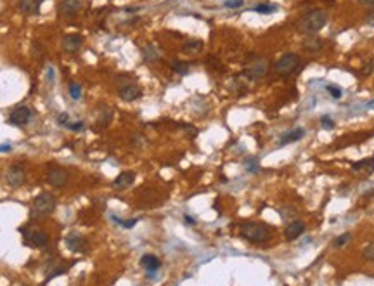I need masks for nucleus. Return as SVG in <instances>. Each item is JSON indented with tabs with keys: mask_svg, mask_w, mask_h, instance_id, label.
Returning <instances> with one entry per match:
<instances>
[{
	"mask_svg": "<svg viewBox=\"0 0 374 286\" xmlns=\"http://www.w3.org/2000/svg\"><path fill=\"white\" fill-rule=\"evenodd\" d=\"M26 179V172L19 163H14L7 169V173H5V180L11 187H21L23 182Z\"/></svg>",
	"mask_w": 374,
	"mask_h": 286,
	"instance_id": "nucleus-9",
	"label": "nucleus"
},
{
	"mask_svg": "<svg viewBox=\"0 0 374 286\" xmlns=\"http://www.w3.org/2000/svg\"><path fill=\"white\" fill-rule=\"evenodd\" d=\"M111 120H113V111L109 110V108H106V106H103L99 110V114H97V118H96V123H97V127H107V125L111 123Z\"/></svg>",
	"mask_w": 374,
	"mask_h": 286,
	"instance_id": "nucleus-21",
	"label": "nucleus"
},
{
	"mask_svg": "<svg viewBox=\"0 0 374 286\" xmlns=\"http://www.w3.org/2000/svg\"><path fill=\"white\" fill-rule=\"evenodd\" d=\"M301 68V57L298 54H294V52H286V54H283L281 57H279V61L275 62V73L281 75V77L288 78L291 77V75H294L298 70Z\"/></svg>",
	"mask_w": 374,
	"mask_h": 286,
	"instance_id": "nucleus-4",
	"label": "nucleus"
},
{
	"mask_svg": "<svg viewBox=\"0 0 374 286\" xmlns=\"http://www.w3.org/2000/svg\"><path fill=\"white\" fill-rule=\"evenodd\" d=\"M113 220H114V222H118V224H120L121 228H125V229H132L134 226L137 224V219H132V220H121V219H118V217L113 215Z\"/></svg>",
	"mask_w": 374,
	"mask_h": 286,
	"instance_id": "nucleus-27",
	"label": "nucleus"
},
{
	"mask_svg": "<svg viewBox=\"0 0 374 286\" xmlns=\"http://www.w3.org/2000/svg\"><path fill=\"white\" fill-rule=\"evenodd\" d=\"M55 206H57L55 196L52 193H42L31 201V208H29L31 219H45L54 212Z\"/></svg>",
	"mask_w": 374,
	"mask_h": 286,
	"instance_id": "nucleus-2",
	"label": "nucleus"
},
{
	"mask_svg": "<svg viewBox=\"0 0 374 286\" xmlns=\"http://www.w3.org/2000/svg\"><path fill=\"white\" fill-rule=\"evenodd\" d=\"M305 136V130L303 129H294V130H290V132L284 134L281 139H279V146H286V144H291V143H296V141H301Z\"/></svg>",
	"mask_w": 374,
	"mask_h": 286,
	"instance_id": "nucleus-18",
	"label": "nucleus"
},
{
	"mask_svg": "<svg viewBox=\"0 0 374 286\" xmlns=\"http://www.w3.org/2000/svg\"><path fill=\"white\" fill-rule=\"evenodd\" d=\"M66 246L70 252L73 253H87L88 252V243L83 236L77 234V232H71V234L66 236Z\"/></svg>",
	"mask_w": 374,
	"mask_h": 286,
	"instance_id": "nucleus-10",
	"label": "nucleus"
},
{
	"mask_svg": "<svg viewBox=\"0 0 374 286\" xmlns=\"http://www.w3.org/2000/svg\"><path fill=\"white\" fill-rule=\"evenodd\" d=\"M239 234L251 243H265L270 239L272 231L268 226L260 224V222H244L239 228Z\"/></svg>",
	"mask_w": 374,
	"mask_h": 286,
	"instance_id": "nucleus-3",
	"label": "nucleus"
},
{
	"mask_svg": "<svg viewBox=\"0 0 374 286\" xmlns=\"http://www.w3.org/2000/svg\"><path fill=\"white\" fill-rule=\"evenodd\" d=\"M172 70L175 71L177 75H182L184 77V75L189 73V64H186V62H182V61H177L175 59V61L172 62Z\"/></svg>",
	"mask_w": 374,
	"mask_h": 286,
	"instance_id": "nucleus-24",
	"label": "nucleus"
},
{
	"mask_svg": "<svg viewBox=\"0 0 374 286\" xmlns=\"http://www.w3.org/2000/svg\"><path fill=\"white\" fill-rule=\"evenodd\" d=\"M352 239V234L350 232H343L341 236H338V238H334V241H333V246L334 248H341V246H345L347 243Z\"/></svg>",
	"mask_w": 374,
	"mask_h": 286,
	"instance_id": "nucleus-25",
	"label": "nucleus"
},
{
	"mask_svg": "<svg viewBox=\"0 0 374 286\" xmlns=\"http://www.w3.org/2000/svg\"><path fill=\"white\" fill-rule=\"evenodd\" d=\"M38 2H44V0H38Z\"/></svg>",
	"mask_w": 374,
	"mask_h": 286,
	"instance_id": "nucleus-38",
	"label": "nucleus"
},
{
	"mask_svg": "<svg viewBox=\"0 0 374 286\" xmlns=\"http://www.w3.org/2000/svg\"><path fill=\"white\" fill-rule=\"evenodd\" d=\"M81 45H83V37H81V35H77V33L66 35V37L61 40L62 51L68 52V54H75V52H78Z\"/></svg>",
	"mask_w": 374,
	"mask_h": 286,
	"instance_id": "nucleus-11",
	"label": "nucleus"
},
{
	"mask_svg": "<svg viewBox=\"0 0 374 286\" xmlns=\"http://www.w3.org/2000/svg\"><path fill=\"white\" fill-rule=\"evenodd\" d=\"M11 149H12L11 144H2V146H0V153H7V151H11Z\"/></svg>",
	"mask_w": 374,
	"mask_h": 286,
	"instance_id": "nucleus-35",
	"label": "nucleus"
},
{
	"mask_svg": "<svg viewBox=\"0 0 374 286\" xmlns=\"http://www.w3.org/2000/svg\"><path fill=\"white\" fill-rule=\"evenodd\" d=\"M242 5V0H225L224 2V7L227 9H238Z\"/></svg>",
	"mask_w": 374,
	"mask_h": 286,
	"instance_id": "nucleus-30",
	"label": "nucleus"
},
{
	"mask_svg": "<svg viewBox=\"0 0 374 286\" xmlns=\"http://www.w3.org/2000/svg\"><path fill=\"white\" fill-rule=\"evenodd\" d=\"M21 232L25 243L31 248H45L49 245V234L42 229L33 228V226H26V228L21 229Z\"/></svg>",
	"mask_w": 374,
	"mask_h": 286,
	"instance_id": "nucleus-6",
	"label": "nucleus"
},
{
	"mask_svg": "<svg viewBox=\"0 0 374 286\" xmlns=\"http://www.w3.org/2000/svg\"><path fill=\"white\" fill-rule=\"evenodd\" d=\"M184 219H186V222H187V224H196V220L192 219L191 215H186V217H184Z\"/></svg>",
	"mask_w": 374,
	"mask_h": 286,
	"instance_id": "nucleus-37",
	"label": "nucleus"
},
{
	"mask_svg": "<svg viewBox=\"0 0 374 286\" xmlns=\"http://www.w3.org/2000/svg\"><path fill=\"white\" fill-rule=\"evenodd\" d=\"M352 170L355 172H366L367 175L374 172V158H364L360 162H355L352 163Z\"/></svg>",
	"mask_w": 374,
	"mask_h": 286,
	"instance_id": "nucleus-19",
	"label": "nucleus"
},
{
	"mask_svg": "<svg viewBox=\"0 0 374 286\" xmlns=\"http://www.w3.org/2000/svg\"><path fill=\"white\" fill-rule=\"evenodd\" d=\"M70 180V173L62 167H51L47 172V182L54 187H64Z\"/></svg>",
	"mask_w": 374,
	"mask_h": 286,
	"instance_id": "nucleus-8",
	"label": "nucleus"
},
{
	"mask_svg": "<svg viewBox=\"0 0 374 286\" xmlns=\"http://www.w3.org/2000/svg\"><path fill=\"white\" fill-rule=\"evenodd\" d=\"M327 92H329L331 95H333L334 99H340L341 95H343V90H341L338 85H327Z\"/></svg>",
	"mask_w": 374,
	"mask_h": 286,
	"instance_id": "nucleus-29",
	"label": "nucleus"
},
{
	"mask_svg": "<svg viewBox=\"0 0 374 286\" xmlns=\"http://www.w3.org/2000/svg\"><path fill=\"white\" fill-rule=\"evenodd\" d=\"M322 47L324 42L319 37H316V35H308L303 40V51H307L308 54H317V52L322 51Z\"/></svg>",
	"mask_w": 374,
	"mask_h": 286,
	"instance_id": "nucleus-17",
	"label": "nucleus"
},
{
	"mask_svg": "<svg viewBox=\"0 0 374 286\" xmlns=\"http://www.w3.org/2000/svg\"><path fill=\"white\" fill-rule=\"evenodd\" d=\"M134 180H135V172L127 170V172H121L120 175L113 180V187L114 189H127V187L132 186Z\"/></svg>",
	"mask_w": 374,
	"mask_h": 286,
	"instance_id": "nucleus-16",
	"label": "nucleus"
},
{
	"mask_svg": "<svg viewBox=\"0 0 374 286\" xmlns=\"http://www.w3.org/2000/svg\"><path fill=\"white\" fill-rule=\"evenodd\" d=\"M277 9L279 7L275 4H258L253 11L258 14H274V12H277Z\"/></svg>",
	"mask_w": 374,
	"mask_h": 286,
	"instance_id": "nucleus-23",
	"label": "nucleus"
},
{
	"mask_svg": "<svg viewBox=\"0 0 374 286\" xmlns=\"http://www.w3.org/2000/svg\"><path fill=\"white\" fill-rule=\"evenodd\" d=\"M203 49V42L201 40H189L186 45H184V52L186 54H198Z\"/></svg>",
	"mask_w": 374,
	"mask_h": 286,
	"instance_id": "nucleus-22",
	"label": "nucleus"
},
{
	"mask_svg": "<svg viewBox=\"0 0 374 286\" xmlns=\"http://www.w3.org/2000/svg\"><path fill=\"white\" fill-rule=\"evenodd\" d=\"M321 125H322L324 129H334V120H331L329 116H322L321 118Z\"/></svg>",
	"mask_w": 374,
	"mask_h": 286,
	"instance_id": "nucleus-31",
	"label": "nucleus"
},
{
	"mask_svg": "<svg viewBox=\"0 0 374 286\" xmlns=\"http://www.w3.org/2000/svg\"><path fill=\"white\" fill-rule=\"evenodd\" d=\"M327 19L329 18H327V12L324 9H314V11H310L300 19L298 28H300L301 33L314 35L327 25Z\"/></svg>",
	"mask_w": 374,
	"mask_h": 286,
	"instance_id": "nucleus-1",
	"label": "nucleus"
},
{
	"mask_svg": "<svg viewBox=\"0 0 374 286\" xmlns=\"http://www.w3.org/2000/svg\"><path fill=\"white\" fill-rule=\"evenodd\" d=\"M140 265H142L144 271L147 272V276L153 278V276L156 274V271L160 269V265H161V262H160V258L156 257V255H153V253H146V255L140 258Z\"/></svg>",
	"mask_w": 374,
	"mask_h": 286,
	"instance_id": "nucleus-13",
	"label": "nucleus"
},
{
	"mask_svg": "<svg viewBox=\"0 0 374 286\" xmlns=\"http://www.w3.org/2000/svg\"><path fill=\"white\" fill-rule=\"evenodd\" d=\"M68 129H71L73 132H81L83 130V121H77V123H68Z\"/></svg>",
	"mask_w": 374,
	"mask_h": 286,
	"instance_id": "nucleus-32",
	"label": "nucleus"
},
{
	"mask_svg": "<svg viewBox=\"0 0 374 286\" xmlns=\"http://www.w3.org/2000/svg\"><path fill=\"white\" fill-rule=\"evenodd\" d=\"M118 94H120V97L123 101H135L139 99L140 95H142V90H140L139 85L135 84H127V85H121L120 90H118Z\"/></svg>",
	"mask_w": 374,
	"mask_h": 286,
	"instance_id": "nucleus-14",
	"label": "nucleus"
},
{
	"mask_svg": "<svg viewBox=\"0 0 374 286\" xmlns=\"http://www.w3.org/2000/svg\"><path fill=\"white\" fill-rule=\"evenodd\" d=\"M246 167H248V169L251 170V172H253V173H257L258 165H257V162H255V160H253V162H246Z\"/></svg>",
	"mask_w": 374,
	"mask_h": 286,
	"instance_id": "nucleus-33",
	"label": "nucleus"
},
{
	"mask_svg": "<svg viewBox=\"0 0 374 286\" xmlns=\"http://www.w3.org/2000/svg\"><path fill=\"white\" fill-rule=\"evenodd\" d=\"M81 9V0H61L59 4V14L61 16H75Z\"/></svg>",
	"mask_w": 374,
	"mask_h": 286,
	"instance_id": "nucleus-15",
	"label": "nucleus"
},
{
	"mask_svg": "<svg viewBox=\"0 0 374 286\" xmlns=\"http://www.w3.org/2000/svg\"><path fill=\"white\" fill-rule=\"evenodd\" d=\"M366 23H367L369 26H374V9L369 12V14L366 16Z\"/></svg>",
	"mask_w": 374,
	"mask_h": 286,
	"instance_id": "nucleus-34",
	"label": "nucleus"
},
{
	"mask_svg": "<svg viewBox=\"0 0 374 286\" xmlns=\"http://www.w3.org/2000/svg\"><path fill=\"white\" fill-rule=\"evenodd\" d=\"M244 77L251 82H258L268 73V61L260 56H255L253 59H249L244 64Z\"/></svg>",
	"mask_w": 374,
	"mask_h": 286,
	"instance_id": "nucleus-5",
	"label": "nucleus"
},
{
	"mask_svg": "<svg viewBox=\"0 0 374 286\" xmlns=\"http://www.w3.org/2000/svg\"><path fill=\"white\" fill-rule=\"evenodd\" d=\"M31 118H33V111L28 106H18L9 114V123L14 125V127H25L31 121Z\"/></svg>",
	"mask_w": 374,
	"mask_h": 286,
	"instance_id": "nucleus-7",
	"label": "nucleus"
},
{
	"mask_svg": "<svg viewBox=\"0 0 374 286\" xmlns=\"http://www.w3.org/2000/svg\"><path fill=\"white\" fill-rule=\"evenodd\" d=\"M305 232V222L303 220H291L284 229V238L286 241H294Z\"/></svg>",
	"mask_w": 374,
	"mask_h": 286,
	"instance_id": "nucleus-12",
	"label": "nucleus"
},
{
	"mask_svg": "<svg viewBox=\"0 0 374 286\" xmlns=\"http://www.w3.org/2000/svg\"><path fill=\"white\" fill-rule=\"evenodd\" d=\"M68 90H70V95L73 97L75 101H78V99L81 97V87H80L78 84H71Z\"/></svg>",
	"mask_w": 374,
	"mask_h": 286,
	"instance_id": "nucleus-28",
	"label": "nucleus"
},
{
	"mask_svg": "<svg viewBox=\"0 0 374 286\" xmlns=\"http://www.w3.org/2000/svg\"><path fill=\"white\" fill-rule=\"evenodd\" d=\"M359 4L366 5V7H371V5H374V0H359Z\"/></svg>",
	"mask_w": 374,
	"mask_h": 286,
	"instance_id": "nucleus-36",
	"label": "nucleus"
},
{
	"mask_svg": "<svg viewBox=\"0 0 374 286\" xmlns=\"http://www.w3.org/2000/svg\"><path fill=\"white\" fill-rule=\"evenodd\" d=\"M40 2L38 0H18V9L23 14H35L38 12Z\"/></svg>",
	"mask_w": 374,
	"mask_h": 286,
	"instance_id": "nucleus-20",
	"label": "nucleus"
},
{
	"mask_svg": "<svg viewBox=\"0 0 374 286\" xmlns=\"http://www.w3.org/2000/svg\"><path fill=\"white\" fill-rule=\"evenodd\" d=\"M373 158H374V156H373Z\"/></svg>",
	"mask_w": 374,
	"mask_h": 286,
	"instance_id": "nucleus-39",
	"label": "nucleus"
},
{
	"mask_svg": "<svg viewBox=\"0 0 374 286\" xmlns=\"http://www.w3.org/2000/svg\"><path fill=\"white\" fill-rule=\"evenodd\" d=\"M362 255H364V258H366V260H369V262H373V264H374V241L364 248Z\"/></svg>",
	"mask_w": 374,
	"mask_h": 286,
	"instance_id": "nucleus-26",
	"label": "nucleus"
}]
</instances>
